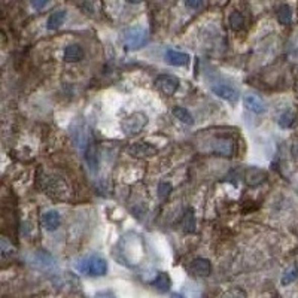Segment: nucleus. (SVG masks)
<instances>
[{
    "label": "nucleus",
    "instance_id": "nucleus-1",
    "mask_svg": "<svg viewBox=\"0 0 298 298\" xmlns=\"http://www.w3.org/2000/svg\"><path fill=\"white\" fill-rule=\"evenodd\" d=\"M76 269L83 273V274H88V276H103L108 273V263L97 257V255H93L87 260H81L76 266Z\"/></svg>",
    "mask_w": 298,
    "mask_h": 298
},
{
    "label": "nucleus",
    "instance_id": "nucleus-19",
    "mask_svg": "<svg viewBox=\"0 0 298 298\" xmlns=\"http://www.w3.org/2000/svg\"><path fill=\"white\" fill-rule=\"evenodd\" d=\"M298 277V266L297 264H292L291 267H288L285 273L282 274V279H280V283L283 285V286H288V285H291L292 282H295Z\"/></svg>",
    "mask_w": 298,
    "mask_h": 298
},
{
    "label": "nucleus",
    "instance_id": "nucleus-12",
    "mask_svg": "<svg viewBox=\"0 0 298 298\" xmlns=\"http://www.w3.org/2000/svg\"><path fill=\"white\" fill-rule=\"evenodd\" d=\"M83 57H85V51L78 44L67 45L66 50H64V61L66 63H78Z\"/></svg>",
    "mask_w": 298,
    "mask_h": 298
},
{
    "label": "nucleus",
    "instance_id": "nucleus-25",
    "mask_svg": "<svg viewBox=\"0 0 298 298\" xmlns=\"http://www.w3.org/2000/svg\"><path fill=\"white\" fill-rule=\"evenodd\" d=\"M172 190H173V187H172L168 182H161V184L158 185V197H160L161 200L167 198L168 194H172Z\"/></svg>",
    "mask_w": 298,
    "mask_h": 298
},
{
    "label": "nucleus",
    "instance_id": "nucleus-8",
    "mask_svg": "<svg viewBox=\"0 0 298 298\" xmlns=\"http://www.w3.org/2000/svg\"><path fill=\"white\" fill-rule=\"evenodd\" d=\"M190 271L197 277H207L212 273V264L206 258H197L190 264Z\"/></svg>",
    "mask_w": 298,
    "mask_h": 298
},
{
    "label": "nucleus",
    "instance_id": "nucleus-30",
    "mask_svg": "<svg viewBox=\"0 0 298 298\" xmlns=\"http://www.w3.org/2000/svg\"><path fill=\"white\" fill-rule=\"evenodd\" d=\"M129 3H132V5H137V3H140L142 0H127Z\"/></svg>",
    "mask_w": 298,
    "mask_h": 298
},
{
    "label": "nucleus",
    "instance_id": "nucleus-15",
    "mask_svg": "<svg viewBox=\"0 0 298 298\" xmlns=\"http://www.w3.org/2000/svg\"><path fill=\"white\" fill-rule=\"evenodd\" d=\"M233 149H234V143L230 139H219L215 143V148L212 149L214 152H217L219 155H233Z\"/></svg>",
    "mask_w": 298,
    "mask_h": 298
},
{
    "label": "nucleus",
    "instance_id": "nucleus-4",
    "mask_svg": "<svg viewBox=\"0 0 298 298\" xmlns=\"http://www.w3.org/2000/svg\"><path fill=\"white\" fill-rule=\"evenodd\" d=\"M155 88L163 93L165 96H173L179 87H181V82L176 76H172V75H160L157 79H155Z\"/></svg>",
    "mask_w": 298,
    "mask_h": 298
},
{
    "label": "nucleus",
    "instance_id": "nucleus-9",
    "mask_svg": "<svg viewBox=\"0 0 298 298\" xmlns=\"http://www.w3.org/2000/svg\"><path fill=\"white\" fill-rule=\"evenodd\" d=\"M70 133H72V139H73L75 145L85 151V148L88 145V135H87L83 122H75L70 127Z\"/></svg>",
    "mask_w": 298,
    "mask_h": 298
},
{
    "label": "nucleus",
    "instance_id": "nucleus-24",
    "mask_svg": "<svg viewBox=\"0 0 298 298\" xmlns=\"http://www.w3.org/2000/svg\"><path fill=\"white\" fill-rule=\"evenodd\" d=\"M185 231H190V233H194L195 230V218H194V212L192 209H188V215H185Z\"/></svg>",
    "mask_w": 298,
    "mask_h": 298
},
{
    "label": "nucleus",
    "instance_id": "nucleus-10",
    "mask_svg": "<svg viewBox=\"0 0 298 298\" xmlns=\"http://www.w3.org/2000/svg\"><path fill=\"white\" fill-rule=\"evenodd\" d=\"M243 103L244 108L249 109V110L253 112V113H258V115H263V113H266V110H267L266 103H264L260 97H257V96H253V94H247L243 99Z\"/></svg>",
    "mask_w": 298,
    "mask_h": 298
},
{
    "label": "nucleus",
    "instance_id": "nucleus-2",
    "mask_svg": "<svg viewBox=\"0 0 298 298\" xmlns=\"http://www.w3.org/2000/svg\"><path fill=\"white\" fill-rule=\"evenodd\" d=\"M148 124V116L143 112H133L121 121V132L127 136L139 135Z\"/></svg>",
    "mask_w": 298,
    "mask_h": 298
},
{
    "label": "nucleus",
    "instance_id": "nucleus-27",
    "mask_svg": "<svg viewBox=\"0 0 298 298\" xmlns=\"http://www.w3.org/2000/svg\"><path fill=\"white\" fill-rule=\"evenodd\" d=\"M224 298H246V294H244L242 289H233L228 294H225Z\"/></svg>",
    "mask_w": 298,
    "mask_h": 298
},
{
    "label": "nucleus",
    "instance_id": "nucleus-20",
    "mask_svg": "<svg viewBox=\"0 0 298 298\" xmlns=\"http://www.w3.org/2000/svg\"><path fill=\"white\" fill-rule=\"evenodd\" d=\"M173 115L184 124L187 125H192L194 124V116L191 115L190 110H187L185 108H181V106H176L173 109Z\"/></svg>",
    "mask_w": 298,
    "mask_h": 298
},
{
    "label": "nucleus",
    "instance_id": "nucleus-5",
    "mask_svg": "<svg viewBox=\"0 0 298 298\" xmlns=\"http://www.w3.org/2000/svg\"><path fill=\"white\" fill-rule=\"evenodd\" d=\"M212 93L218 96L219 99H224L230 103H236L240 97V91L230 83H215V85H212Z\"/></svg>",
    "mask_w": 298,
    "mask_h": 298
},
{
    "label": "nucleus",
    "instance_id": "nucleus-7",
    "mask_svg": "<svg viewBox=\"0 0 298 298\" xmlns=\"http://www.w3.org/2000/svg\"><path fill=\"white\" fill-rule=\"evenodd\" d=\"M45 191L51 195V197H57V198H64L66 194V182L64 179L58 178V176H50L48 181L45 182Z\"/></svg>",
    "mask_w": 298,
    "mask_h": 298
},
{
    "label": "nucleus",
    "instance_id": "nucleus-28",
    "mask_svg": "<svg viewBox=\"0 0 298 298\" xmlns=\"http://www.w3.org/2000/svg\"><path fill=\"white\" fill-rule=\"evenodd\" d=\"M204 0H187V6L191 9H200L203 6Z\"/></svg>",
    "mask_w": 298,
    "mask_h": 298
},
{
    "label": "nucleus",
    "instance_id": "nucleus-3",
    "mask_svg": "<svg viewBox=\"0 0 298 298\" xmlns=\"http://www.w3.org/2000/svg\"><path fill=\"white\" fill-rule=\"evenodd\" d=\"M124 40H125V47L130 50L142 48L148 42V30L140 26L127 28L124 31Z\"/></svg>",
    "mask_w": 298,
    "mask_h": 298
},
{
    "label": "nucleus",
    "instance_id": "nucleus-21",
    "mask_svg": "<svg viewBox=\"0 0 298 298\" xmlns=\"http://www.w3.org/2000/svg\"><path fill=\"white\" fill-rule=\"evenodd\" d=\"M277 20H279L280 24H285V26L291 23V20H292V12H291V8H289L288 5L279 6V9H277Z\"/></svg>",
    "mask_w": 298,
    "mask_h": 298
},
{
    "label": "nucleus",
    "instance_id": "nucleus-23",
    "mask_svg": "<svg viewBox=\"0 0 298 298\" xmlns=\"http://www.w3.org/2000/svg\"><path fill=\"white\" fill-rule=\"evenodd\" d=\"M294 122V112L292 110H285L279 116V127L282 129H289Z\"/></svg>",
    "mask_w": 298,
    "mask_h": 298
},
{
    "label": "nucleus",
    "instance_id": "nucleus-29",
    "mask_svg": "<svg viewBox=\"0 0 298 298\" xmlns=\"http://www.w3.org/2000/svg\"><path fill=\"white\" fill-rule=\"evenodd\" d=\"M172 298H185L182 294H178V292H175V294H172Z\"/></svg>",
    "mask_w": 298,
    "mask_h": 298
},
{
    "label": "nucleus",
    "instance_id": "nucleus-18",
    "mask_svg": "<svg viewBox=\"0 0 298 298\" xmlns=\"http://www.w3.org/2000/svg\"><path fill=\"white\" fill-rule=\"evenodd\" d=\"M66 17H67L66 11H57L54 14H51L48 21H47V28L48 30H57L58 27H61L64 20H66Z\"/></svg>",
    "mask_w": 298,
    "mask_h": 298
},
{
    "label": "nucleus",
    "instance_id": "nucleus-17",
    "mask_svg": "<svg viewBox=\"0 0 298 298\" xmlns=\"http://www.w3.org/2000/svg\"><path fill=\"white\" fill-rule=\"evenodd\" d=\"M267 179V175L260 170V168H250L247 170L246 173V182L249 185H258V184H263L264 181Z\"/></svg>",
    "mask_w": 298,
    "mask_h": 298
},
{
    "label": "nucleus",
    "instance_id": "nucleus-16",
    "mask_svg": "<svg viewBox=\"0 0 298 298\" xmlns=\"http://www.w3.org/2000/svg\"><path fill=\"white\" fill-rule=\"evenodd\" d=\"M152 286L158 291V292H168L172 288V280L168 277L167 273H160L155 280H152Z\"/></svg>",
    "mask_w": 298,
    "mask_h": 298
},
{
    "label": "nucleus",
    "instance_id": "nucleus-22",
    "mask_svg": "<svg viewBox=\"0 0 298 298\" xmlns=\"http://www.w3.org/2000/svg\"><path fill=\"white\" fill-rule=\"evenodd\" d=\"M228 23H230V26H231L233 30H242L244 27V17L239 11H233L230 14Z\"/></svg>",
    "mask_w": 298,
    "mask_h": 298
},
{
    "label": "nucleus",
    "instance_id": "nucleus-11",
    "mask_svg": "<svg viewBox=\"0 0 298 298\" xmlns=\"http://www.w3.org/2000/svg\"><path fill=\"white\" fill-rule=\"evenodd\" d=\"M42 225L47 231L53 233L55 230H58V227L61 225V217L57 210H48L47 214H44L42 217Z\"/></svg>",
    "mask_w": 298,
    "mask_h": 298
},
{
    "label": "nucleus",
    "instance_id": "nucleus-6",
    "mask_svg": "<svg viewBox=\"0 0 298 298\" xmlns=\"http://www.w3.org/2000/svg\"><path fill=\"white\" fill-rule=\"evenodd\" d=\"M129 154H130L133 158H151V157H155V155L158 154V149H157V146H154V145H151V143L137 142V143L130 145Z\"/></svg>",
    "mask_w": 298,
    "mask_h": 298
},
{
    "label": "nucleus",
    "instance_id": "nucleus-26",
    "mask_svg": "<svg viewBox=\"0 0 298 298\" xmlns=\"http://www.w3.org/2000/svg\"><path fill=\"white\" fill-rule=\"evenodd\" d=\"M48 3H50V0H31V6H33V9H36V11L45 9V8L48 6Z\"/></svg>",
    "mask_w": 298,
    "mask_h": 298
},
{
    "label": "nucleus",
    "instance_id": "nucleus-13",
    "mask_svg": "<svg viewBox=\"0 0 298 298\" xmlns=\"http://www.w3.org/2000/svg\"><path fill=\"white\" fill-rule=\"evenodd\" d=\"M165 60L172 66H187L190 63L191 57L185 53H181V51L168 50V51H165Z\"/></svg>",
    "mask_w": 298,
    "mask_h": 298
},
{
    "label": "nucleus",
    "instance_id": "nucleus-14",
    "mask_svg": "<svg viewBox=\"0 0 298 298\" xmlns=\"http://www.w3.org/2000/svg\"><path fill=\"white\" fill-rule=\"evenodd\" d=\"M85 160H87L88 167H90L94 173H97L100 161H99L97 149H96V146H94V145H91V143H88V145H87V148H85Z\"/></svg>",
    "mask_w": 298,
    "mask_h": 298
}]
</instances>
